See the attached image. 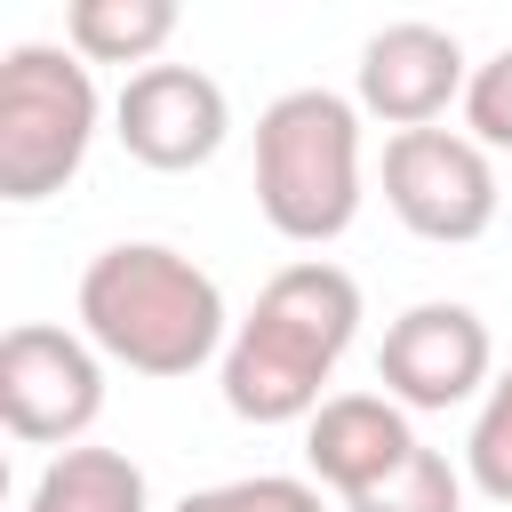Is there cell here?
Segmentation results:
<instances>
[{"instance_id": "cell-3", "label": "cell", "mask_w": 512, "mask_h": 512, "mask_svg": "<svg viewBox=\"0 0 512 512\" xmlns=\"http://www.w3.org/2000/svg\"><path fill=\"white\" fill-rule=\"evenodd\" d=\"M256 208L280 240L328 248L360 216V104L336 88H288L256 112Z\"/></svg>"}, {"instance_id": "cell-10", "label": "cell", "mask_w": 512, "mask_h": 512, "mask_svg": "<svg viewBox=\"0 0 512 512\" xmlns=\"http://www.w3.org/2000/svg\"><path fill=\"white\" fill-rule=\"evenodd\" d=\"M416 448L424 440H416V424H408V408L392 392H328L320 416L304 424V472L344 504L384 488Z\"/></svg>"}, {"instance_id": "cell-8", "label": "cell", "mask_w": 512, "mask_h": 512, "mask_svg": "<svg viewBox=\"0 0 512 512\" xmlns=\"http://www.w3.org/2000/svg\"><path fill=\"white\" fill-rule=\"evenodd\" d=\"M112 136H120L128 160H144L160 176H184V168H208L224 152L232 104L200 64H144L112 96Z\"/></svg>"}, {"instance_id": "cell-14", "label": "cell", "mask_w": 512, "mask_h": 512, "mask_svg": "<svg viewBox=\"0 0 512 512\" xmlns=\"http://www.w3.org/2000/svg\"><path fill=\"white\" fill-rule=\"evenodd\" d=\"M344 512H464V472L440 456V448H416L384 488H368L360 504Z\"/></svg>"}, {"instance_id": "cell-1", "label": "cell", "mask_w": 512, "mask_h": 512, "mask_svg": "<svg viewBox=\"0 0 512 512\" xmlns=\"http://www.w3.org/2000/svg\"><path fill=\"white\" fill-rule=\"evenodd\" d=\"M352 336H360V280L328 256L280 264L256 288L248 320H232V344L216 360L224 408L240 424H312Z\"/></svg>"}, {"instance_id": "cell-9", "label": "cell", "mask_w": 512, "mask_h": 512, "mask_svg": "<svg viewBox=\"0 0 512 512\" xmlns=\"http://www.w3.org/2000/svg\"><path fill=\"white\" fill-rule=\"evenodd\" d=\"M464 80H472V72H464L456 32L408 16V24L368 32V48H360V80H352V104H360L368 120H384L392 136H408V128H432L448 104H464Z\"/></svg>"}, {"instance_id": "cell-16", "label": "cell", "mask_w": 512, "mask_h": 512, "mask_svg": "<svg viewBox=\"0 0 512 512\" xmlns=\"http://www.w3.org/2000/svg\"><path fill=\"white\" fill-rule=\"evenodd\" d=\"M464 136L480 152H512V48L472 64V80H464Z\"/></svg>"}, {"instance_id": "cell-13", "label": "cell", "mask_w": 512, "mask_h": 512, "mask_svg": "<svg viewBox=\"0 0 512 512\" xmlns=\"http://www.w3.org/2000/svg\"><path fill=\"white\" fill-rule=\"evenodd\" d=\"M464 480L488 504H512V368H496V384L480 392V416L464 440Z\"/></svg>"}, {"instance_id": "cell-6", "label": "cell", "mask_w": 512, "mask_h": 512, "mask_svg": "<svg viewBox=\"0 0 512 512\" xmlns=\"http://www.w3.org/2000/svg\"><path fill=\"white\" fill-rule=\"evenodd\" d=\"M384 208L416 240L464 248L496 224V160L464 128H408L384 144Z\"/></svg>"}, {"instance_id": "cell-11", "label": "cell", "mask_w": 512, "mask_h": 512, "mask_svg": "<svg viewBox=\"0 0 512 512\" xmlns=\"http://www.w3.org/2000/svg\"><path fill=\"white\" fill-rule=\"evenodd\" d=\"M24 512H152V488L128 448H64L40 464Z\"/></svg>"}, {"instance_id": "cell-7", "label": "cell", "mask_w": 512, "mask_h": 512, "mask_svg": "<svg viewBox=\"0 0 512 512\" xmlns=\"http://www.w3.org/2000/svg\"><path fill=\"white\" fill-rule=\"evenodd\" d=\"M376 384L408 408V416H432V408H464L472 392L496 384V344H488V320L472 304H408L384 344H376Z\"/></svg>"}, {"instance_id": "cell-15", "label": "cell", "mask_w": 512, "mask_h": 512, "mask_svg": "<svg viewBox=\"0 0 512 512\" xmlns=\"http://www.w3.org/2000/svg\"><path fill=\"white\" fill-rule=\"evenodd\" d=\"M176 512H328V504H320V480H296V472H248V480L192 488Z\"/></svg>"}, {"instance_id": "cell-5", "label": "cell", "mask_w": 512, "mask_h": 512, "mask_svg": "<svg viewBox=\"0 0 512 512\" xmlns=\"http://www.w3.org/2000/svg\"><path fill=\"white\" fill-rule=\"evenodd\" d=\"M104 416V352L80 328L16 320L0 336V424L24 448H80V432Z\"/></svg>"}, {"instance_id": "cell-12", "label": "cell", "mask_w": 512, "mask_h": 512, "mask_svg": "<svg viewBox=\"0 0 512 512\" xmlns=\"http://www.w3.org/2000/svg\"><path fill=\"white\" fill-rule=\"evenodd\" d=\"M176 40V0H72L64 8V48L80 64H152Z\"/></svg>"}, {"instance_id": "cell-2", "label": "cell", "mask_w": 512, "mask_h": 512, "mask_svg": "<svg viewBox=\"0 0 512 512\" xmlns=\"http://www.w3.org/2000/svg\"><path fill=\"white\" fill-rule=\"evenodd\" d=\"M80 336L128 376H192L224 360L232 312L224 288L168 240H112L80 272Z\"/></svg>"}, {"instance_id": "cell-4", "label": "cell", "mask_w": 512, "mask_h": 512, "mask_svg": "<svg viewBox=\"0 0 512 512\" xmlns=\"http://www.w3.org/2000/svg\"><path fill=\"white\" fill-rule=\"evenodd\" d=\"M96 72L56 40H16L0 56V200L32 208L64 192L96 144Z\"/></svg>"}]
</instances>
